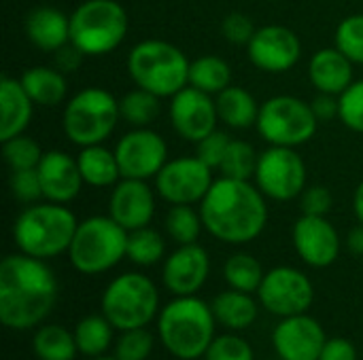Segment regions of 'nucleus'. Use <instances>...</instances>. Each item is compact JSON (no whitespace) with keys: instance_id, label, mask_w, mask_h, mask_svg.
<instances>
[{"instance_id":"obj_1","label":"nucleus","mask_w":363,"mask_h":360,"mask_svg":"<svg viewBox=\"0 0 363 360\" xmlns=\"http://www.w3.org/2000/svg\"><path fill=\"white\" fill-rule=\"evenodd\" d=\"M57 297V282L43 259L9 255L0 263V323L9 329H32L47 318Z\"/></svg>"},{"instance_id":"obj_2","label":"nucleus","mask_w":363,"mask_h":360,"mask_svg":"<svg viewBox=\"0 0 363 360\" xmlns=\"http://www.w3.org/2000/svg\"><path fill=\"white\" fill-rule=\"evenodd\" d=\"M204 229L225 244L255 240L268 223V206L259 187L221 176L200 202Z\"/></svg>"},{"instance_id":"obj_3","label":"nucleus","mask_w":363,"mask_h":360,"mask_svg":"<svg viewBox=\"0 0 363 360\" xmlns=\"http://www.w3.org/2000/svg\"><path fill=\"white\" fill-rule=\"evenodd\" d=\"M215 314L202 299L177 297L170 301L160 318L157 333L164 348L181 360H196L206 354L215 339Z\"/></svg>"},{"instance_id":"obj_4","label":"nucleus","mask_w":363,"mask_h":360,"mask_svg":"<svg viewBox=\"0 0 363 360\" xmlns=\"http://www.w3.org/2000/svg\"><path fill=\"white\" fill-rule=\"evenodd\" d=\"M79 223L64 204H34L26 208L13 225V240L23 255L53 259L68 252Z\"/></svg>"},{"instance_id":"obj_5","label":"nucleus","mask_w":363,"mask_h":360,"mask_svg":"<svg viewBox=\"0 0 363 360\" xmlns=\"http://www.w3.org/2000/svg\"><path fill=\"white\" fill-rule=\"evenodd\" d=\"M189 64L185 53L166 40H143L128 55V72L136 87L172 98L189 83Z\"/></svg>"},{"instance_id":"obj_6","label":"nucleus","mask_w":363,"mask_h":360,"mask_svg":"<svg viewBox=\"0 0 363 360\" xmlns=\"http://www.w3.org/2000/svg\"><path fill=\"white\" fill-rule=\"evenodd\" d=\"M128 248V231L111 216H89L79 223L68 248L70 263L85 276L113 269Z\"/></svg>"},{"instance_id":"obj_7","label":"nucleus","mask_w":363,"mask_h":360,"mask_svg":"<svg viewBox=\"0 0 363 360\" xmlns=\"http://www.w3.org/2000/svg\"><path fill=\"white\" fill-rule=\"evenodd\" d=\"M128 34V13L117 0H85L70 15V42L85 55L115 51Z\"/></svg>"},{"instance_id":"obj_8","label":"nucleus","mask_w":363,"mask_h":360,"mask_svg":"<svg viewBox=\"0 0 363 360\" xmlns=\"http://www.w3.org/2000/svg\"><path fill=\"white\" fill-rule=\"evenodd\" d=\"M121 117L119 102L102 87H87L74 93L62 117L64 134L77 146L102 144L117 127Z\"/></svg>"},{"instance_id":"obj_9","label":"nucleus","mask_w":363,"mask_h":360,"mask_svg":"<svg viewBox=\"0 0 363 360\" xmlns=\"http://www.w3.org/2000/svg\"><path fill=\"white\" fill-rule=\"evenodd\" d=\"M160 306V295L151 278L143 274L117 276L102 295V314L119 331L147 327Z\"/></svg>"},{"instance_id":"obj_10","label":"nucleus","mask_w":363,"mask_h":360,"mask_svg":"<svg viewBox=\"0 0 363 360\" xmlns=\"http://www.w3.org/2000/svg\"><path fill=\"white\" fill-rule=\"evenodd\" d=\"M257 132L272 146H300L315 134L319 119L313 106L294 95H274L259 106Z\"/></svg>"},{"instance_id":"obj_11","label":"nucleus","mask_w":363,"mask_h":360,"mask_svg":"<svg viewBox=\"0 0 363 360\" xmlns=\"http://www.w3.org/2000/svg\"><path fill=\"white\" fill-rule=\"evenodd\" d=\"M255 182L266 197L289 202L306 189V163L291 146H270L257 159Z\"/></svg>"},{"instance_id":"obj_12","label":"nucleus","mask_w":363,"mask_h":360,"mask_svg":"<svg viewBox=\"0 0 363 360\" xmlns=\"http://www.w3.org/2000/svg\"><path fill=\"white\" fill-rule=\"evenodd\" d=\"M213 182V170L200 157L170 159L155 176L157 193L172 206H191L202 202Z\"/></svg>"},{"instance_id":"obj_13","label":"nucleus","mask_w":363,"mask_h":360,"mask_svg":"<svg viewBox=\"0 0 363 360\" xmlns=\"http://www.w3.org/2000/svg\"><path fill=\"white\" fill-rule=\"evenodd\" d=\"M262 306L274 316L287 318L306 314L315 299V289L306 274L294 267L270 269L257 291Z\"/></svg>"},{"instance_id":"obj_14","label":"nucleus","mask_w":363,"mask_h":360,"mask_svg":"<svg viewBox=\"0 0 363 360\" xmlns=\"http://www.w3.org/2000/svg\"><path fill=\"white\" fill-rule=\"evenodd\" d=\"M121 178H155L168 161L166 140L147 127L128 132L115 146Z\"/></svg>"},{"instance_id":"obj_15","label":"nucleus","mask_w":363,"mask_h":360,"mask_svg":"<svg viewBox=\"0 0 363 360\" xmlns=\"http://www.w3.org/2000/svg\"><path fill=\"white\" fill-rule=\"evenodd\" d=\"M247 53L259 70L281 74L298 64L302 45L294 30L285 25H264L253 34L251 42L247 45Z\"/></svg>"},{"instance_id":"obj_16","label":"nucleus","mask_w":363,"mask_h":360,"mask_svg":"<svg viewBox=\"0 0 363 360\" xmlns=\"http://www.w3.org/2000/svg\"><path fill=\"white\" fill-rule=\"evenodd\" d=\"M170 121L181 138L200 142L202 138L217 129V102L211 98V93H204L191 85L183 87L177 95H172Z\"/></svg>"},{"instance_id":"obj_17","label":"nucleus","mask_w":363,"mask_h":360,"mask_svg":"<svg viewBox=\"0 0 363 360\" xmlns=\"http://www.w3.org/2000/svg\"><path fill=\"white\" fill-rule=\"evenodd\" d=\"M325 342L323 327L306 314L283 318L272 333L274 350L283 360H319Z\"/></svg>"},{"instance_id":"obj_18","label":"nucleus","mask_w":363,"mask_h":360,"mask_svg":"<svg viewBox=\"0 0 363 360\" xmlns=\"http://www.w3.org/2000/svg\"><path fill=\"white\" fill-rule=\"evenodd\" d=\"M294 246L311 267H330L340 255V238L325 216L302 214L294 225Z\"/></svg>"},{"instance_id":"obj_19","label":"nucleus","mask_w":363,"mask_h":360,"mask_svg":"<svg viewBox=\"0 0 363 360\" xmlns=\"http://www.w3.org/2000/svg\"><path fill=\"white\" fill-rule=\"evenodd\" d=\"M211 272L208 252L198 244H181L164 263V286L177 297L196 295Z\"/></svg>"},{"instance_id":"obj_20","label":"nucleus","mask_w":363,"mask_h":360,"mask_svg":"<svg viewBox=\"0 0 363 360\" xmlns=\"http://www.w3.org/2000/svg\"><path fill=\"white\" fill-rule=\"evenodd\" d=\"M155 212V197L147 180L121 178L108 199V216L115 219L125 231L149 227Z\"/></svg>"},{"instance_id":"obj_21","label":"nucleus","mask_w":363,"mask_h":360,"mask_svg":"<svg viewBox=\"0 0 363 360\" xmlns=\"http://www.w3.org/2000/svg\"><path fill=\"white\" fill-rule=\"evenodd\" d=\"M36 170L43 187V197L53 204L72 202L81 193V187L85 185L77 159H72L64 151L43 153V159L36 166Z\"/></svg>"},{"instance_id":"obj_22","label":"nucleus","mask_w":363,"mask_h":360,"mask_svg":"<svg viewBox=\"0 0 363 360\" xmlns=\"http://www.w3.org/2000/svg\"><path fill=\"white\" fill-rule=\"evenodd\" d=\"M311 83L319 93L342 95L353 83V62L338 49H321L308 64Z\"/></svg>"},{"instance_id":"obj_23","label":"nucleus","mask_w":363,"mask_h":360,"mask_svg":"<svg viewBox=\"0 0 363 360\" xmlns=\"http://www.w3.org/2000/svg\"><path fill=\"white\" fill-rule=\"evenodd\" d=\"M26 36L40 51L55 53L70 42V17L55 6H36L26 17Z\"/></svg>"},{"instance_id":"obj_24","label":"nucleus","mask_w":363,"mask_h":360,"mask_svg":"<svg viewBox=\"0 0 363 360\" xmlns=\"http://www.w3.org/2000/svg\"><path fill=\"white\" fill-rule=\"evenodd\" d=\"M34 102L26 93L21 81L2 74L0 79V142L23 134L32 119Z\"/></svg>"},{"instance_id":"obj_25","label":"nucleus","mask_w":363,"mask_h":360,"mask_svg":"<svg viewBox=\"0 0 363 360\" xmlns=\"http://www.w3.org/2000/svg\"><path fill=\"white\" fill-rule=\"evenodd\" d=\"M21 85L34 104L55 106L62 104L68 93V83L62 70L49 66H34L21 74Z\"/></svg>"},{"instance_id":"obj_26","label":"nucleus","mask_w":363,"mask_h":360,"mask_svg":"<svg viewBox=\"0 0 363 360\" xmlns=\"http://www.w3.org/2000/svg\"><path fill=\"white\" fill-rule=\"evenodd\" d=\"M77 163H79L85 185H89V187H98V189L115 187L121 178L117 155L111 153L108 149H104L102 144L83 146L77 157Z\"/></svg>"},{"instance_id":"obj_27","label":"nucleus","mask_w":363,"mask_h":360,"mask_svg":"<svg viewBox=\"0 0 363 360\" xmlns=\"http://www.w3.org/2000/svg\"><path fill=\"white\" fill-rule=\"evenodd\" d=\"M211 308H213L215 320L232 331L249 329L257 318V303L251 297V293H242L236 289H230L217 295Z\"/></svg>"},{"instance_id":"obj_28","label":"nucleus","mask_w":363,"mask_h":360,"mask_svg":"<svg viewBox=\"0 0 363 360\" xmlns=\"http://www.w3.org/2000/svg\"><path fill=\"white\" fill-rule=\"evenodd\" d=\"M215 102H217L219 119L228 127L247 129V127H251V125L257 123L259 106H257L255 98L245 87L230 85L221 93H217V100Z\"/></svg>"},{"instance_id":"obj_29","label":"nucleus","mask_w":363,"mask_h":360,"mask_svg":"<svg viewBox=\"0 0 363 360\" xmlns=\"http://www.w3.org/2000/svg\"><path fill=\"white\" fill-rule=\"evenodd\" d=\"M189 85L204 93H221L232 85V70L217 55H202L189 64Z\"/></svg>"},{"instance_id":"obj_30","label":"nucleus","mask_w":363,"mask_h":360,"mask_svg":"<svg viewBox=\"0 0 363 360\" xmlns=\"http://www.w3.org/2000/svg\"><path fill=\"white\" fill-rule=\"evenodd\" d=\"M113 325L108 323V318L102 316H87L83 320H79L77 329H74V342L77 348L83 356L89 359H98L104 356V352L108 350L111 342H113Z\"/></svg>"},{"instance_id":"obj_31","label":"nucleus","mask_w":363,"mask_h":360,"mask_svg":"<svg viewBox=\"0 0 363 360\" xmlns=\"http://www.w3.org/2000/svg\"><path fill=\"white\" fill-rule=\"evenodd\" d=\"M32 348L40 360H74L79 352L74 333H68L60 325H47L38 329L32 339Z\"/></svg>"},{"instance_id":"obj_32","label":"nucleus","mask_w":363,"mask_h":360,"mask_svg":"<svg viewBox=\"0 0 363 360\" xmlns=\"http://www.w3.org/2000/svg\"><path fill=\"white\" fill-rule=\"evenodd\" d=\"M223 276H225V282L230 284V289H236L242 293H255V291H259L266 274L255 257L238 252L225 261Z\"/></svg>"},{"instance_id":"obj_33","label":"nucleus","mask_w":363,"mask_h":360,"mask_svg":"<svg viewBox=\"0 0 363 360\" xmlns=\"http://www.w3.org/2000/svg\"><path fill=\"white\" fill-rule=\"evenodd\" d=\"M164 252H166V242L151 227H140V229L128 231L125 257L132 263H136L140 267H149V265H155L157 261H162Z\"/></svg>"},{"instance_id":"obj_34","label":"nucleus","mask_w":363,"mask_h":360,"mask_svg":"<svg viewBox=\"0 0 363 360\" xmlns=\"http://www.w3.org/2000/svg\"><path fill=\"white\" fill-rule=\"evenodd\" d=\"M121 119L134 127H147L160 115V98L147 89H134L119 102Z\"/></svg>"},{"instance_id":"obj_35","label":"nucleus","mask_w":363,"mask_h":360,"mask_svg":"<svg viewBox=\"0 0 363 360\" xmlns=\"http://www.w3.org/2000/svg\"><path fill=\"white\" fill-rule=\"evenodd\" d=\"M257 159H259V155L255 153V149L249 142L232 140L219 170L228 178L251 180L255 176V170H257Z\"/></svg>"},{"instance_id":"obj_36","label":"nucleus","mask_w":363,"mask_h":360,"mask_svg":"<svg viewBox=\"0 0 363 360\" xmlns=\"http://www.w3.org/2000/svg\"><path fill=\"white\" fill-rule=\"evenodd\" d=\"M204 223L191 206H172L166 214V231L177 244H196Z\"/></svg>"},{"instance_id":"obj_37","label":"nucleus","mask_w":363,"mask_h":360,"mask_svg":"<svg viewBox=\"0 0 363 360\" xmlns=\"http://www.w3.org/2000/svg\"><path fill=\"white\" fill-rule=\"evenodd\" d=\"M2 155L11 170H30V168H36L43 159V151H40L38 142L23 134L4 140Z\"/></svg>"},{"instance_id":"obj_38","label":"nucleus","mask_w":363,"mask_h":360,"mask_svg":"<svg viewBox=\"0 0 363 360\" xmlns=\"http://www.w3.org/2000/svg\"><path fill=\"white\" fill-rule=\"evenodd\" d=\"M336 47L353 62L363 64V13L349 15L336 30Z\"/></svg>"},{"instance_id":"obj_39","label":"nucleus","mask_w":363,"mask_h":360,"mask_svg":"<svg viewBox=\"0 0 363 360\" xmlns=\"http://www.w3.org/2000/svg\"><path fill=\"white\" fill-rule=\"evenodd\" d=\"M153 350V335L140 327L123 331L115 344V359L117 360H147Z\"/></svg>"},{"instance_id":"obj_40","label":"nucleus","mask_w":363,"mask_h":360,"mask_svg":"<svg viewBox=\"0 0 363 360\" xmlns=\"http://www.w3.org/2000/svg\"><path fill=\"white\" fill-rule=\"evenodd\" d=\"M206 360H255L253 356V348L249 346L247 339L238 337V335H221L215 337L213 344L208 346Z\"/></svg>"},{"instance_id":"obj_41","label":"nucleus","mask_w":363,"mask_h":360,"mask_svg":"<svg viewBox=\"0 0 363 360\" xmlns=\"http://www.w3.org/2000/svg\"><path fill=\"white\" fill-rule=\"evenodd\" d=\"M338 117L349 129L363 134V81H353L351 87L340 95Z\"/></svg>"},{"instance_id":"obj_42","label":"nucleus","mask_w":363,"mask_h":360,"mask_svg":"<svg viewBox=\"0 0 363 360\" xmlns=\"http://www.w3.org/2000/svg\"><path fill=\"white\" fill-rule=\"evenodd\" d=\"M11 193L15 199L23 202V204H34L36 199L43 197V187H40V178H38V170L30 168V170H11Z\"/></svg>"},{"instance_id":"obj_43","label":"nucleus","mask_w":363,"mask_h":360,"mask_svg":"<svg viewBox=\"0 0 363 360\" xmlns=\"http://www.w3.org/2000/svg\"><path fill=\"white\" fill-rule=\"evenodd\" d=\"M230 142H232V138L225 132L215 129L206 138H202L200 142H196L198 144L196 157H200L211 170H217V168H221V161H223V157L228 153Z\"/></svg>"},{"instance_id":"obj_44","label":"nucleus","mask_w":363,"mask_h":360,"mask_svg":"<svg viewBox=\"0 0 363 360\" xmlns=\"http://www.w3.org/2000/svg\"><path fill=\"white\" fill-rule=\"evenodd\" d=\"M255 32H257V28L253 25L251 17L245 15V13H238V11L236 13H230L221 21V34L232 45H249Z\"/></svg>"},{"instance_id":"obj_45","label":"nucleus","mask_w":363,"mask_h":360,"mask_svg":"<svg viewBox=\"0 0 363 360\" xmlns=\"http://www.w3.org/2000/svg\"><path fill=\"white\" fill-rule=\"evenodd\" d=\"M300 206H302V214L308 216H328V212L334 206V197L332 191L328 187H308L302 191L300 195Z\"/></svg>"},{"instance_id":"obj_46","label":"nucleus","mask_w":363,"mask_h":360,"mask_svg":"<svg viewBox=\"0 0 363 360\" xmlns=\"http://www.w3.org/2000/svg\"><path fill=\"white\" fill-rule=\"evenodd\" d=\"M319 360H357V350L349 339L334 337L325 342Z\"/></svg>"},{"instance_id":"obj_47","label":"nucleus","mask_w":363,"mask_h":360,"mask_svg":"<svg viewBox=\"0 0 363 360\" xmlns=\"http://www.w3.org/2000/svg\"><path fill=\"white\" fill-rule=\"evenodd\" d=\"M313 112L319 121H332L334 117L340 115V95L332 93H319L313 102Z\"/></svg>"},{"instance_id":"obj_48","label":"nucleus","mask_w":363,"mask_h":360,"mask_svg":"<svg viewBox=\"0 0 363 360\" xmlns=\"http://www.w3.org/2000/svg\"><path fill=\"white\" fill-rule=\"evenodd\" d=\"M83 57H85V53L79 47H74L72 42H68L55 51V68L62 72H74L81 66Z\"/></svg>"},{"instance_id":"obj_49","label":"nucleus","mask_w":363,"mask_h":360,"mask_svg":"<svg viewBox=\"0 0 363 360\" xmlns=\"http://www.w3.org/2000/svg\"><path fill=\"white\" fill-rule=\"evenodd\" d=\"M347 246H349V250H351L353 255L363 257V225L351 229V233H349V238H347Z\"/></svg>"},{"instance_id":"obj_50","label":"nucleus","mask_w":363,"mask_h":360,"mask_svg":"<svg viewBox=\"0 0 363 360\" xmlns=\"http://www.w3.org/2000/svg\"><path fill=\"white\" fill-rule=\"evenodd\" d=\"M353 210H355V214H357L359 223L363 225V180H362V185L357 187V191H355V197H353Z\"/></svg>"},{"instance_id":"obj_51","label":"nucleus","mask_w":363,"mask_h":360,"mask_svg":"<svg viewBox=\"0 0 363 360\" xmlns=\"http://www.w3.org/2000/svg\"><path fill=\"white\" fill-rule=\"evenodd\" d=\"M91 360H117L115 356H98V359H91Z\"/></svg>"}]
</instances>
